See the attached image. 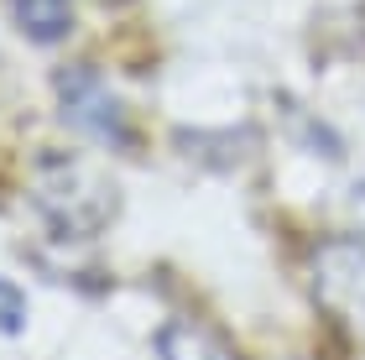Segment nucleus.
Masks as SVG:
<instances>
[{
  "mask_svg": "<svg viewBox=\"0 0 365 360\" xmlns=\"http://www.w3.org/2000/svg\"><path fill=\"white\" fill-rule=\"evenodd\" d=\"M31 204L58 240H89L120 215V188L84 157H42L31 178Z\"/></svg>",
  "mask_w": 365,
  "mask_h": 360,
  "instance_id": "obj_1",
  "label": "nucleus"
},
{
  "mask_svg": "<svg viewBox=\"0 0 365 360\" xmlns=\"http://www.w3.org/2000/svg\"><path fill=\"white\" fill-rule=\"evenodd\" d=\"M308 292L339 334L365 339V240L329 235L308 251Z\"/></svg>",
  "mask_w": 365,
  "mask_h": 360,
  "instance_id": "obj_2",
  "label": "nucleus"
},
{
  "mask_svg": "<svg viewBox=\"0 0 365 360\" xmlns=\"http://www.w3.org/2000/svg\"><path fill=\"white\" fill-rule=\"evenodd\" d=\"M58 110H63V120H68L73 130L115 146V152H130V146H136V130H130V120H125L120 94H115L89 63H73V68L58 73Z\"/></svg>",
  "mask_w": 365,
  "mask_h": 360,
  "instance_id": "obj_3",
  "label": "nucleus"
},
{
  "mask_svg": "<svg viewBox=\"0 0 365 360\" xmlns=\"http://www.w3.org/2000/svg\"><path fill=\"white\" fill-rule=\"evenodd\" d=\"M157 360H245L225 329L204 319H168L157 329Z\"/></svg>",
  "mask_w": 365,
  "mask_h": 360,
  "instance_id": "obj_4",
  "label": "nucleus"
},
{
  "mask_svg": "<svg viewBox=\"0 0 365 360\" xmlns=\"http://www.w3.org/2000/svg\"><path fill=\"white\" fill-rule=\"evenodd\" d=\"M11 16H16V26H21V37L37 42V47L63 42L68 26H73L68 0H11Z\"/></svg>",
  "mask_w": 365,
  "mask_h": 360,
  "instance_id": "obj_5",
  "label": "nucleus"
},
{
  "mask_svg": "<svg viewBox=\"0 0 365 360\" xmlns=\"http://www.w3.org/2000/svg\"><path fill=\"white\" fill-rule=\"evenodd\" d=\"M26 329V292L0 277V334H21Z\"/></svg>",
  "mask_w": 365,
  "mask_h": 360,
  "instance_id": "obj_6",
  "label": "nucleus"
}]
</instances>
